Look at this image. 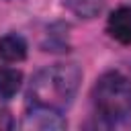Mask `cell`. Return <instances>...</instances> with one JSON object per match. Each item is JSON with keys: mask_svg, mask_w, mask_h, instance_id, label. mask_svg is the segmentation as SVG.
<instances>
[{"mask_svg": "<svg viewBox=\"0 0 131 131\" xmlns=\"http://www.w3.org/2000/svg\"><path fill=\"white\" fill-rule=\"evenodd\" d=\"M82 82V70L76 63H53L41 68L29 84V104L47 106L53 111H66Z\"/></svg>", "mask_w": 131, "mask_h": 131, "instance_id": "cell-1", "label": "cell"}, {"mask_svg": "<svg viewBox=\"0 0 131 131\" xmlns=\"http://www.w3.org/2000/svg\"><path fill=\"white\" fill-rule=\"evenodd\" d=\"M96 115L106 123H117L131 113V82L121 72H104L92 88Z\"/></svg>", "mask_w": 131, "mask_h": 131, "instance_id": "cell-2", "label": "cell"}, {"mask_svg": "<svg viewBox=\"0 0 131 131\" xmlns=\"http://www.w3.org/2000/svg\"><path fill=\"white\" fill-rule=\"evenodd\" d=\"M20 127L27 131H57V129H66L68 121L61 117V111L29 104V108L20 121Z\"/></svg>", "mask_w": 131, "mask_h": 131, "instance_id": "cell-3", "label": "cell"}, {"mask_svg": "<svg viewBox=\"0 0 131 131\" xmlns=\"http://www.w3.org/2000/svg\"><path fill=\"white\" fill-rule=\"evenodd\" d=\"M106 33L121 45H131V6H119L111 12Z\"/></svg>", "mask_w": 131, "mask_h": 131, "instance_id": "cell-4", "label": "cell"}, {"mask_svg": "<svg viewBox=\"0 0 131 131\" xmlns=\"http://www.w3.org/2000/svg\"><path fill=\"white\" fill-rule=\"evenodd\" d=\"M29 45L27 41L16 35V33H8L4 37H0V59L6 63H18L27 57Z\"/></svg>", "mask_w": 131, "mask_h": 131, "instance_id": "cell-5", "label": "cell"}, {"mask_svg": "<svg viewBox=\"0 0 131 131\" xmlns=\"http://www.w3.org/2000/svg\"><path fill=\"white\" fill-rule=\"evenodd\" d=\"M20 82H23V72H20V70L2 66V68H0V98H2V100L12 98V96L18 92Z\"/></svg>", "mask_w": 131, "mask_h": 131, "instance_id": "cell-6", "label": "cell"}, {"mask_svg": "<svg viewBox=\"0 0 131 131\" xmlns=\"http://www.w3.org/2000/svg\"><path fill=\"white\" fill-rule=\"evenodd\" d=\"M12 127H14V119H12L10 111L0 106V131H10Z\"/></svg>", "mask_w": 131, "mask_h": 131, "instance_id": "cell-7", "label": "cell"}]
</instances>
